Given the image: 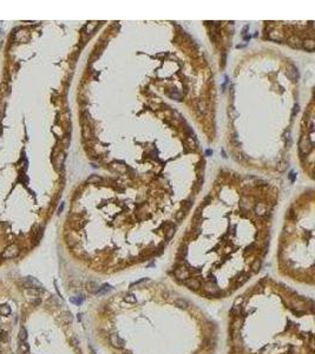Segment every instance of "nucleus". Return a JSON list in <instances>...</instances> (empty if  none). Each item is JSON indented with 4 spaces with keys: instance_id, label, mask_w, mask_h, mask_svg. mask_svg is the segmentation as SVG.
Instances as JSON below:
<instances>
[{
    "instance_id": "f257e3e1",
    "label": "nucleus",
    "mask_w": 315,
    "mask_h": 354,
    "mask_svg": "<svg viewBox=\"0 0 315 354\" xmlns=\"http://www.w3.org/2000/svg\"><path fill=\"white\" fill-rule=\"evenodd\" d=\"M99 341L108 354H215L217 323L180 291L137 284L105 296Z\"/></svg>"
},
{
    "instance_id": "f03ea898",
    "label": "nucleus",
    "mask_w": 315,
    "mask_h": 354,
    "mask_svg": "<svg viewBox=\"0 0 315 354\" xmlns=\"http://www.w3.org/2000/svg\"><path fill=\"white\" fill-rule=\"evenodd\" d=\"M227 354H315L314 301L263 279L228 314Z\"/></svg>"
},
{
    "instance_id": "7ed1b4c3",
    "label": "nucleus",
    "mask_w": 315,
    "mask_h": 354,
    "mask_svg": "<svg viewBox=\"0 0 315 354\" xmlns=\"http://www.w3.org/2000/svg\"><path fill=\"white\" fill-rule=\"evenodd\" d=\"M299 146H300V150H301V152H302L303 155H308V154L312 151L313 144H312V142H310V139H309V138H307V137H303V138L300 141V144H299Z\"/></svg>"
},
{
    "instance_id": "20e7f679",
    "label": "nucleus",
    "mask_w": 315,
    "mask_h": 354,
    "mask_svg": "<svg viewBox=\"0 0 315 354\" xmlns=\"http://www.w3.org/2000/svg\"><path fill=\"white\" fill-rule=\"evenodd\" d=\"M18 247L16 246V244H12V246H9L6 250H5V253H4V256L7 257V258H12V257H16L17 255H18Z\"/></svg>"
},
{
    "instance_id": "39448f33",
    "label": "nucleus",
    "mask_w": 315,
    "mask_h": 354,
    "mask_svg": "<svg viewBox=\"0 0 315 354\" xmlns=\"http://www.w3.org/2000/svg\"><path fill=\"white\" fill-rule=\"evenodd\" d=\"M287 76H288L290 79L293 81H296L299 79V72H297V69L293 65H289L288 69H287Z\"/></svg>"
},
{
    "instance_id": "423d86ee",
    "label": "nucleus",
    "mask_w": 315,
    "mask_h": 354,
    "mask_svg": "<svg viewBox=\"0 0 315 354\" xmlns=\"http://www.w3.org/2000/svg\"><path fill=\"white\" fill-rule=\"evenodd\" d=\"M288 44L292 45L293 47H301V40L300 38L296 37V35H293L288 39Z\"/></svg>"
},
{
    "instance_id": "0eeeda50",
    "label": "nucleus",
    "mask_w": 315,
    "mask_h": 354,
    "mask_svg": "<svg viewBox=\"0 0 315 354\" xmlns=\"http://www.w3.org/2000/svg\"><path fill=\"white\" fill-rule=\"evenodd\" d=\"M302 45H303V47L306 49L307 51H313L315 49V42L313 39H306Z\"/></svg>"
},
{
    "instance_id": "6e6552de",
    "label": "nucleus",
    "mask_w": 315,
    "mask_h": 354,
    "mask_svg": "<svg viewBox=\"0 0 315 354\" xmlns=\"http://www.w3.org/2000/svg\"><path fill=\"white\" fill-rule=\"evenodd\" d=\"M28 351H30L28 345H27L25 341H21V344H20L18 347V353L19 354H26V353H28Z\"/></svg>"
},
{
    "instance_id": "1a4fd4ad",
    "label": "nucleus",
    "mask_w": 315,
    "mask_h": 354,
    "mask_svg": "<svg viewBox=\"0 0 315 354\" xmlns=\"http://www.w3.org/2000/svg\"><path fill=\"white\" fill-rule=\"evenodd\" d=\"M0 314L2 316H7L11 314V307L7 306V305H1L0 306Z\"/></svg>"
},
{
    "instance_id": "9d476101",
    "label": "nucleus",
    "mask_w": 315,
    "mask_h": 354,
    "mask_svg": "<svg viewBox=\"0 0 315 354\" xmlns=\"http://www.w3.org/2000/svg\"><path fill=\"white\" fill-rule=\"evenodd\" d=\"M100 182H102V178L99 176H97V175H92V176H90L88 178V183L89 184H98Z\"/></svg>"
},
{
    "instance_id": "9b49d317",
    "label": "nucleus",
    "mask_w": 315,
    "mask_h": 354,
    "mask_svg": "<svg viewBox=\"0 0 315 354\" xmlns=\"http://www.w3.org/2000/svg\"><path fill=\"white\" fill-rule=\"evenodd\" d=\"M18 338L20 341H26L27 339V331L25 327H21L20 328V331H19V334H18Z\"/></svg>"
},
{
    "instance_id": "f8f14e48",
    "label": "nucleus",
    "mask_w": 315,
    "mask_h": 354,
    "mask_svg": "<svg viewBox=\"0 0 315 354\" xmlns=\"http://www.w3.org/2000/svg\"><path fill=\"white\" fill-rule=\"evenodd\" d=\"M255 211H256V214L257 215H260V216H263L264 214H266V207L264 205H262V204H257L256 205V208H255Z\"/></svg>"
},
{
    "instance_id": "ddd939ff",
    "label": "nucleus",
    "mask_w": 315,
    "mask_h": 354,
    "mask_svg": "<svg viewBox=\"0 0 315 354\" xmlns=\"http://www.w3.org/2000/svg\"><path fill=\"white\" fill-rule=\"evenodd\" d=\"M269 38L270 39H273V40H281V37H280V34L277 33V32H270L269 33Z\"/></svg>"
},
{
    "instance_id": "4468645a",
    "label": "nucleus",
    "mask_w": 315,
    "mask_h": 354,
    "mask_svg": "<svg viewBox=\"0 0 315 354\" xmlns=\"http://www.w3.org/2000/svg\"><path fill=\"white\" fill-rule=\"evenodd\" d=\"M7 339H9L7 333H6L5 331H1V332H0V341H1V342H6Z\"/></svg>"
},
{
    "instance_id": "2eb2a0df",
    "label": "nucleus",
    "mask_w": 315,
    "mask_h": 354,
    "mask_svg": "<svg viewBox=\"0 0 315 354\" xmlns=\"http://www.w3.org/2000/svg\"><path fill=\"white\" fill-rule=\"evenodd\" d=\"M287 165H288V164H287V162H281V163L279 164V170H280V171H283L285 169L287 168Z\"/></svg>"
},
{
    "instance_id": "dca6fc26",
    "label": "nucleus",
    "mask_w": 315,
    "mask_h": 354,
    "mask_svg": "<svg viewBox=\"0 0 315 354\" xmlns=\"http://www.w3.org/2000/svg\"><path fill=\"white\" fill-rule=\"evenodd\" d=\"M64 158H65L64 154H60V155H59V157H58V167H62V164H63Z\"/></svg>"
},
{
    "instance_id": "f3484780",
    "label": "nucleus",
    "mask_w": 315,
    "mask_h": 354,
    "mask_svg": "<svg viewBox=\"0 0 315 354\" xmlns=\"http://www.w3.org/2000/svg\"><path fill=\"white\" fill-rule=\"evenodd\" d=\"M289 178H290V181L293 182L294 178H295V174H294V172H290V174H289Z\"/></svg>"
},
{
    "instance_id": "a211bd4d",
    "label": "nucleus",
    "mask_w": 315,
    "mask_h": 354,
    "mask_svg": "<svg viewBox=\"0 0 315 354\" xmlns=\"http://www.w3.org/2000/svg\"><path fill=\"white\" fill-rule=\"evenodd\" d=\"M207 154H208V155H211V154H213V151L208 150V151H207Z\"/></svg>"
}]
</instances>
